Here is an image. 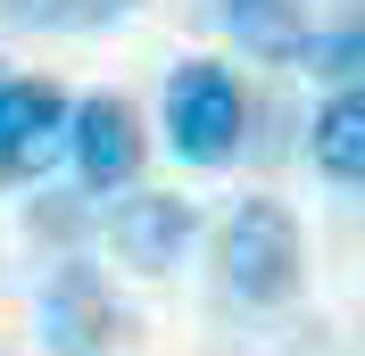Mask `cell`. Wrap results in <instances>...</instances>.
Here are the masks:
<instances>
[{
  "label": "cell",
  "instance_id": "cell-8",
  "mask_svg": "<svg viewBox=\"0 0 365 356\" xmlns=\"http://www.w3.org/2000/svg\"><path fill=\"white\" fill-rule=\"evenodd\" d=\"M225 25L257 50V58H299V50H307V33H316L299 0H225Z\"/></svg>",
  "mask_w": 365,
  "mask_h": 356
},
{
  "label": "cell",
  "instance_id": "cell-4",
  "mask_svg": "<svg viewBox=\"0 0 365 356\" xmlns=\"http://www.w3.org/2000/svg\"><path fill=\"white\" fill-rule=\"evenodd\" d=\"M67 150H75V174L91 191H125L141 174V116L116 100V91H91L75 100V125H67Z\"/></svg>",
  "mask_w": 365,
  "mask_h": 356
},
{
  "label": "cell",
  "instance_id": "cell-7",
  "mask_svg": "<svg viewBox=\"0 0 365 356\" xmlns=\"http://www.w3.org/2000/svg\"><path fill=\"white\" fill-rule=\"evenodd\" d=\"M307 150H316V166H324L332 182H365V83H341V91L316 108Z\"/></svg>",
  "mask_w": 365,
  "mask_h": 356
},
{
  "label": "cell",
  "instance_id": "cell-3",
  "mask_svg": "<svg viewBox=\"0 0 365 356\" xmlns=\"http://www.w3.org/2000/svg\"><path fill=\"white\" fill-rule=\"evenodd\" d=\"M75 108L58 83H25V75H0V174L9 182H34L58 157Z\"/></svg>",
  "mask_w": 365,
  "mask_h": 356
},
{
  "label": "cell",
  "instance_id": "cell-1",
  "mask_svg": "<svg viewBox=\"0 0 365 356\" xmlns=\"http://www.w3.org/2000/svg\"><path fill=\"white\" fill-rule=\"evenodd\" d=\"M241 125H250V100H241L232 67H216V58H182V67L166 75V141H175V157H191V166H225V157L241 150Z\"/></svg>",
  "mask_w": 365,
  "mask_h": 356
},
{
  "label": "cell",
  "instance_id": "cell-2",
  "mask_svg": "<svg viewBox=\"0 0 365 356\" xmlns=\"http://www.w3.org/2000/svg\"><path fill=\"white\" fill-rule=\"evenodd\" d=\"M299 224L282 199H241L225 216V290L250 307H282L299 290Z\"/></svg>",
  "mask_w": 365,
  "mask_h": 356
},
{
  "label": "cell",
  "instance_id": "cell-6",
  "mask_svg": "<svg viewBox=\"0 0 365 356\" xmlns=\"http://www.w3.org/2000/svg\"><path fill=\"white\" fill-rule=\"evenodd\" d=\"M42 332H50L58 356H100L116 340V298L100 290L91 266H58V282H50V298H42Z\"/></svg>",
  "mask_w": 365,
  "mask_h": 356
},
{
  "label": "cell",
  "instance_id": "cell-10",
  "mask_svg": "<svg viewBox=\"0 0 365 356\" xmlns=\"http://www.w3.org/2000/svg\"><path fill=\"white\" fill-rule=\"evenodd\" d=\"M17 25H108V17H125L133 0H0Z\"/></svg>",
  "mask_w": 365,
  "mask_h": 356
},
{
  "label": "cell",
  "instance_id": "cell-9",
  "mask_svg": "<svg viewBox=\"0 0 365 356\" xmlns=\"http://www.w3.org/2000/svg\"><path fill=\"white\" fill-rule=\"evenodd\" d=\"M299 58H307L316 75H332V83H365V0H341V9L307 33Z\"/></svg>",
  "mask_w": 365,
  "mask_h": 356
},
{
  "label": "cell",
  "instance_id": "cell-5",
  "mask_svg": "<svg viewBox=\"0 0 365 356\" xmlns=\"http://www.w3.org/2000/svg\"><path fill=\"white\" fill-rule=\"evenodd\" d=\"M108 241L125 266L141 273H166L191 248V199H166V191H133V199H116L108 207Z\"/></svg>",
  "mask_w": 365,
  "mask_h": 356
}]
</instances>
